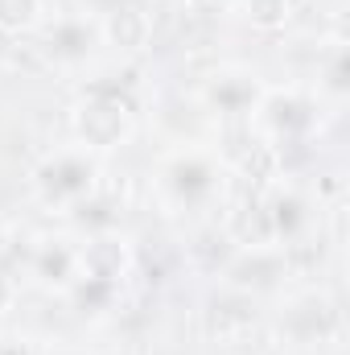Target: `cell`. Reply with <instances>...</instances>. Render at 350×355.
Listing matches in <instances>:
<instances>
[{
  "label": "cell",
  "mask_w": 350,
  "mask_h": 355,
  "mask_svg": "<svg viewBox=\"0 0 350 355\" xmlns=\"http://www.w3.org/2000/svg\"><path fill=\"white\" fill-rule=\"evenodd\" d=\"M29 190L50 215H75V211L91 207V198L99 194V162H95V153L79 149V145L54 149L33 166Z\"/></svg>",
  "instance_id": "obj_1"
},
{
  "label": "cell",
  "mask_w": 350,
  "mask_h": 355,
  "mask_svg": "<svg viewBox=\"0 0 350 355\" xmlns=\"http://www.w3.org/2000/svg\"><path fill=\"white\" fill-rule=\"evenodd\" d=\"M153 178H157L161 198L174 211H206L227 186V166L219 153H210L202 145H181L157 162Z\"/></svg>",
  "instance_id": "obj_2"
},
{
  "label": "cell",
  "mask_w": 350,
  "mask_h": 355,
  "mask_svg": "<svg viewBox=\"0 0 350 355\" xmlns=\"http://www.w3.org/2000/svg\"><path fill=\"white\" fill-rule=\"evenodd\" d=\"M71 132L75 145L87 153H111L132 141L136 132V103L120 87H91L71 107Z\"/></svg>",
  "instance_id": "obj_3"
},
{
  "label": "cell",
  "mask_w": 350,
  "mask_h": 355,
  "mask_svg": "<svg viewBox=\"0 0 350 355\" xmlns=\"http://www.w3.org/2000/svg\"><path fill=\"white\" fill-rule=\"evenodd\" d=\"M248 120L268 145H301L317 132V95L301 87H264Z\"/></svg>",
  "instance_id": "obj_4"
},
{
  "label": "cell",
  "mask_w": 350,
  "mask_h": 355,
  "mask_svg": "<svg viewBox=\"0 0 350 355\" xmlns=\"http://www.w3.org/2000/svg\"><path fill=\"white\" fill-rule=\"evenodd\" d=\"M99 50H103L99 17H87V12H62V17H54V21L42 29V54H46L54 67H62V71L87 67Z\"/></svg>",
  "instance_id": "obj_5"
},
{
  "label": "cell",
  "mask_w": 350,
  "mask_h": 355,
  "mask_svg": "<svg viewBox=\"0 0 350 355\" xmlns=\"http://www.w3.org/2000/svg\"><path fill=\"white\" fill-rule=\"evenodd\" d=\"M79 252H83L79 281H91V285H103V289L120 293V285L132 272V244L120 232H95L87 244H79Z\"/></svg>",
  "instance_id": "obj_6"
},
{
  "label": "cell",
  "mask_w": 350,
  "mask_h": 355,
  "mask_svg": "<svg viewBox=\"0 0 350 355\" xmlns=\"http://www.w3.org/2000/svg\"><path fill=\"white\" fill-rule=\"evenodd\" d=\"M79 272H83V252H79V244L66 240V236L42 240V244L33 248V257H29V277H33L42 289H54V293H71L75 281H79Z\"/></svg>",
  "instance_id": "obj_7"
},
{
  "label": "cell",
  "mask_w": 350,
  "mask_h": 355,
  "mask_svg": "<svg viewBox=\"0 0 350 355\" xmlns=\"http://www.w3.org/2000/svg\"><path fill=\"white\" fill-rule=\"evenodd\" d=\"M99 37L116 54H145L153 42V17L140 4H111L99 17Z\"/></svg>",
  "instance_id": "obj_8"
},
{
  "label": "cell",
  "mask_w": 350,
  "mask_h": 355,
  "mask_svg": "<svg viewBox=\"0 0 350 355\" xmlns=\"http://www.w3.org/2000/svg\"><path fill=\"white\" fill-rule=\"evenodd\" d=\"M264 83L252 75V71H219L214 79H206L202 87V103L214 112V116H248L260 99Z\"/></svg>",
  "instance_id": "obj_9"
},
{
  "label": "cell",
  "mask_w": 350,
  "mask_h": 355,
  "mask_svg": "<svg viewBox=\"0 0 350 355\" xmlns=\"http://www.w3.org/2000/svg\"><path fill=\"white\" fill-rule=\"evenodd\" d=\"M284 252L280 244L264 240V244H243L239 257L227 265V281L235 289H264V285H276L284 277Z\"/></svg>",
  "instance_id": "obj_10"
},
{
  "label": "cell",
  "mask_w": 350,
  "mask_h": 355,
  "mask_svg": "<svg viewBox=\"0 0 350 355\" xmlns=\"http://www.w3.org/2000/svg\"><path fill=\"white\" fill-rule=\"evenodd\" d=\"M330 322H334V306L322 297V293H297L293 302H288V310H284V331L293 335V343H301V347H309V343H322L326 339V331H330Z\"/></svg>",
  "instance_id": "obj_11"
},
{
  "label": "cell",
  "mask_w": 350,
  "mask_h": 355,
  "mask_svg": "<svg viewBox=\"0 0 350 355\" xmlns=\"http://www.w3.org/2000/svg\"><path fill=\"white\" fill-rule=\"evenodd\" d=\"M264 219H268V240L272 244H293L301 232H309V223H313V215H309V202L297 194V190H276L272 198H268V211H264Z\"/></svg>",
  "instance_id": "obj_12"
},
{
  "label": "cell",
  "mask_w": 350,
  "mask_h": 355,
  "mask_svg": "<svg viewBox=\"0 0 350 355\" xmlns=\"http://www.w3.org/2000/svg\"><path fill=\"white\" fill-rule=\"evenodd\" d=\"M239 12H243V21H248L252 29H260V33H280V29L293 21L297 0H239Z\"/></svg>",
  "instance_id": "obj_13"
},
{
  "label": "cell",
  "mask_w": 350,
  "mask_h": 355,
  "mask_svg": "<svg viewBox=\"0 0 350 355\" xmlns=\"http://www.w3.org/2000/svg\"><path fill=\"white\" fill-rule=\"evenodd\" d=\"M42 12H46V0H0V33L21 37L42 25Z\"/></svg>",
  "instance_id": "obj_14"
},
{
  "label": "cell",
  "mask_w": 350,
  "mask_h": 355,
  "mask_svg": "<svg viewBox=\"0 0 350 355\" xmlns=\"http://www.w3.org/2000/svg\"><path fill=\"white\" fill-rule=\"evenodd\" d=\"M317 87L326 91V95H334V99H342V95H347V50H342V46L334 50L330 71H326V79H322Z\"/></svg>",
  "instance_id": "obj_15"
},
{
  "label": "cell",
  "mask_w": 350,
  "mask_h": 355,
  "mask_svg": "<svg viewBox=\"0 0 350 355\" xmlns=\"http://www.w3.org/2000/svg\"><path fill=\"white\" fill-rule=\"evenodd\" d=\"M12 306H17V281H12L8 272H0V318H4Z\"/></svg>",
  "instance_id": "obj_16"
},
{
  "label": "cell",
  "mask_w": 350,
  "mask_h": 355,
  "mask_svg": "<svg viewBox=\"0 0 350 355\" xmlns=\"http://www.w3.org/2000/svg\"><path fill=\"white\" fill-rule=\"evenodd\" d=\"M8 244H12V219L0 211V261H4V252H8Z\"/></svg>",
  "instance_id": "obj_17"
},
{
  "label": "cell",
  "mask_w": 350,
  "mask_h": 355,
  "mask_svg": "<svg viewBox=\"0 0 350 355\" xmlns=\"http://www.w3.org/2000/svg\"><path fill=\"white\" fill-rule=\"evenodd\" d=\"M0 355H29L21 343H0Z\"/></svg>",
  "instance_id": "obj_18"
}]
</instances>
